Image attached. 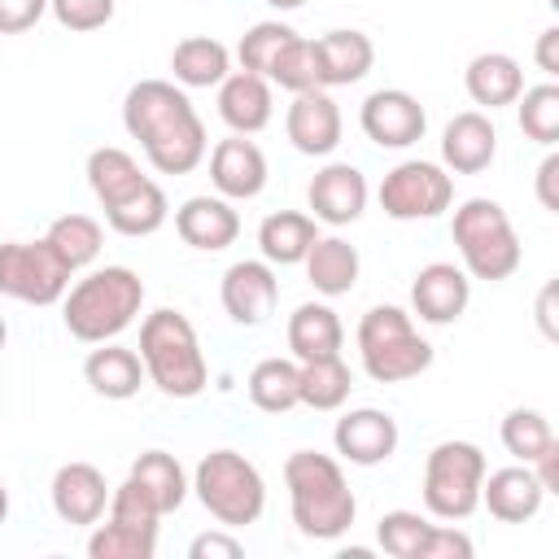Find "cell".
Returning <instances> with one entry per match:
<instances>
[{
	"label": "cell",
	"instance_id": "obj_21",
	"mask_svg": "<svg viewBox=\"0 0 559 559\" xmlns=\"http://www.w3.org/2000/svg\"><path fill=\"white\" fill-rule=\"evenodd\" d=\"M546 502L542 480L533 476L528 463H511L498 472H485L480 480V507L498 520V524H528Z\"/></svg>",
	"mask_w": 559,
	"mask_h": 559
},
{
	"label": "cell",
	"instance_id": "obj_51",
	"mask_svg": "<svg viewBox=\"0 0 559 559\" xmlns=\"http://www.w3.org/2000/svg\"><path fill=\"white\" fill-rule=\"evenodd\" d=\"M9 520V489H4V480H0V524Z\"/></svg>",
	"mask_w": 559,
	"mask_h": 559
},
{
	"label": "cell",
	"instance_id": "obj_16",
	"mask_svg": "<svg viewBox=\"0 0 559 559\" xmlns=\"http://www.w3.org/2000/svg\"><path fill=\"white\" fill-rule=\"evenodd\" d=\"M467 301H472V275L454 262H428L411 280V314H419V323L432 328L459 323Z\"/></svg>",
	"mask_w": 559,
	"mask_h": 559
},
{
	"label": "cell",
	"instance_id": "obj_8",
	"mask_svg": "<svg viewBox=\"0 0 559 559\" xmlns=\"http://www.w3.org/2000/svg\"><path fill=\"white\" fill-rule=\"evenodd\" d=\"M485 472H489V463H485V450L476 441H459V437L437 441L424 459V480H419L424 511L432 520H445V524L467 520L480 507Z\"/></svg>",
	"mask_w": 559,
	"mask_h": 559
},
{
	"label": "cell",
	"instance_id": "obj_28",
	"mask_svg": "<svg viewBox=\"0 0 559 559\" xmlns=\"http://www.w3.org/2000/svg\"><path fill=\"white\" fill-rule=\"evenodd\" d=\"M231 74V48L214 35H183L170 48V79L192 92V87H218Z\"/></svg>",
	"mask_w": 559,
	"mask_h": 559
},
{
	"label": "cell",
	"instance_id": "obj_4",
	"mask_svg": "<svg viewBox=\"0 0 559 559\" xmlns=\"http://www.w3.org/2000/svg\"><path fill=\"white\" fill-rule=\"evenodd\" d=\"M140 362L157 393L166 397H197L210 384V362L201 354V336L183 310L157 306L140 323Z\"/></svg>",
	"mask_w": 559,
	"mask_h": 559
},
{
	"label": "cell",
	"instance_id": "obj_36",
	"mask_svg": "<svg viewBox=\"0 0 559 559\" xmlns=\"http://www.w3.org/2000/svg\"><path fill=\"white\" fill-rule=\"evenodd\" d=\"M515 118L528 140H537L542 148H555L559 144V83L546 79V83L524 87L515 96Z\"/></svg>",
	"mask_w": 559,
	"mask_h": 559
},
{
	"label": "cell",
	"instance_id": "obj_48",
	"mask_svg": "<svg viewBox=\"0 0 559 559\" xmlns=\"http://www.w3.org/2000/svg\"><path fill=\"white\" fill-rule=\"evenodd\" d=\"M533 61H537V70H542L546 79H555V74H559V26H546V31L537 35Z\"/></svg>",
	"mask_w": 559,
	"mask_h": 559
},
{
	"label": "cell",
	"instance_id": "obj_39",
	"mask_svg": "<svg viewBox=\"0 0 559 559\" xmlns=\"http://www.w3.org/2000/svg\"><path fill=\"white\" fill-rule=\"evenodd\" d=\"M266 79H271V87H284V92H310V87H319V52H314V39L293 35L280 48V57L271 61Z\"/></svg>",
	"mask_w": 559,
	"mask_h": 559
},
{
	"label": "cell",
	"instance_id": "obj_18",
	"mask_svg": "<svg viewBox=\"0 0 559 559\" xmlns=\"http://www.w3.org/2000/svg\"><path fill=\"white\" fill-rule=\"evenodd\" d=\"M271 179L266 153L249 135H227L210 148V183L227 201H253Z\"/></svg>",
	"mask_w": 559,
	"mask_h": 559
},
{
	"label": "cell",
	"instance_id": "obj_30",
	"mask_svg": "<svg viewBox=\"0 0 559 559\" xmlns=\"http://www.w3.org/2000/svg\"><path fill=\"white\" fill-rule=\"evenodd\" d=\"M83 175H87V188H92V197H96L100 210L127 201V197L148 179V175L140 170V162H135L127 148H118V144H100V148H92Z\"/></svg>",
	"mask_w": 559,
	"mask_h": 559
},
{
	"label": "cell",
	"instance_id": "obj_34",
	"mask_svg": "<svg viewBox=\"0 0 559 559\" xmlns=\"http://www.w3.org/2000/svg\"><path fill=\"white\" fill-rule=\"evenodd\" d=\"M44 240L52 245V253H57V258H61L70 271H83V266H92V262L100 258V245H105V227H100L92 214H79V210H70V214H57V218L48 223Z\"/></svg>",
	"mask_w": 559,
	"mask_h": 559
},
{
	"label": "cell",
	"instance_id": "obj_22",
	"mask_svg": "<svg viewBox=\"0 0 559 559\" xmlns=\"http://www.w3.org/2000/svg\"><path fill=\"white\" fill-rule=\"evenodd\" d=\"M218 118L231 127V135H258L275 118V92L271 79L253 70H231L218 83Z\"/></svg>",
	"mask_w": 559,
	"mask_h": 559
},
{
	"label": "cell",
	"instance_id": "obj_47",
	"mask_svg": "<svg viewBox=\"0 0 559 559\" xmlns=\"http://www.w3.org/2000/svg\"><path fill=\"white\" fill-rule=\"evenodd\" d=\"M528 467H533V476L542 480L546 498H550V493H559V437H555V441H550V445H546Z\"/></svg>",
	"mask_w": 559,
	"mask_h": 559
},
{
	"label": "cell",
	"instance_id": "obj_33",
	"mask_svg": "<svg viewBox=\"0 0 559 559\" xmlns=\"http://www.w3.org/2000/svg\"><path fill=\"white\" fill-rule=\"evenodd\" d=\"M166 218H170V201H166V188L157 179H144L127 201H118V205L105 210L109 231H118L127 240H140V236L162 231Z\"/></svg>",
	"mask_w": 559,
	"mask_h": 559
},
{
	"label": "cell",
	"instance_id": "obj_7",
	"mask_svg": "<svg viewBox=\"0 0 559 559\" xmlns=\"http://www.w3.org/2000/svg\"><path fill=\"white\" fill-rule=\"evenodd\" d=\"M192 493L210 511V520H218L223 528L258 524L266 511V480L258 463L227 445L201 454V463L192 467Z\"/></svg>",
	"mask_w": 559,
	"mask_h": 559
},
{
	"label": "cell",
	"instance_id": "obj_26",
	"mask_svg": "<svg viewBox=\"0 0 559 559\" xmlns=\"http://www.w3.org/2000/svg\"><path fill=\"white\" fill-rule=\"evenodd\" d=\"M288 354L297 362H310V358H332L341 354L345 345V323L341 314L328 306V301H301L293 314H288Z\"/></svg>",
	"mask_w": 559,
	"mask_h": 559
},
{
	"label": "cell",
	"instance_id": "obj_29",
	"mask_svg": "<svg viewBox=\"0 0 559 559\" xmlns=\"http://www.w3.org/2000/svg\"><path fill=\"white\" fill-rule=\"evenodd\" d=\"M314 240H319V223L306 210H275L258 223V253L271 266H301Z\"/></svg>",
	"mask_w": 559,
	"mask_h": 559
},
{
	"label": "cell",
	"instance_id": "obj_35",
	"mask_svg": "<svg viewBox=\"0 0 559 559\" xmlns=\"http://www.w3.org/2000/svg\"><path fill=\"white\" fill-rule=\"evenodd\" d=\"M349 389H354V371H349V362L341 354L301 362V406L341 411L349 402Z\"/></svg>",
	"mask_w": 559,
	"mask_h": 559
},
{
	"label": "cell",
	"instance_id": "obj_2",
	"mask_svg": "<svg viewBox=\"0 0 559 559\" xmlns=\"http://www.w3.org/2000/svg\"><path fill=\"white\" fill-rule=\"evenodd\" d=\"M284 489H288V511H293V524L301 537L336 542L354 528L358 498H354L336 454L293 450L284 459Z\"/></svg>",
	"mask_w": 559,
	"mask_h": 559
},
{
	"label": "cell",
	"instance_id": "obj_27",
	"mask_svg": "<svg viewBox=\"0 0 559 559\" xmlns=\"http://www.w3.org/2000/svg\"><path fill=\"white\" fill-rule=\"evenodd\" d=\"M301 266H306V280L314 284L319 297H345V293H354V284L362 275L358 249L345 236H323V231L310 245V253L301 258Z\"/></svg>",
	"mask_w": 559,
	"mask_h": 559
},
{
	"label": "cell",
	"instance_id": "obj_52",
	"mask_svg": "<svg viewBox=\"0 0 559 559\" xmlns=\"http://www.w3.org/2000/svg\"><path fill=\"white\" fill-rule=\"evenodd\" d=\"M4 341H9V323H4V314H0V349H4Z\"/></svg>",
	"mask_w": 559,
	"mask_h": 559
},
{
	"label": "cell",
	"instance_id": "obj_17",
	"mask_svg": "<svg viewBox=\"0 0 559 559\" xmlns=\"http://www.w3.org/2000/svg\"><path fill=\"white\" fill-rule=\"evenodd\" d=\"M48 502L57 511L61 524H79V528H92L105 507H109V480L96 463H61L52 472V485H48Z\"/></svg>",
	"mask_w": 559,
	"mask_h": 559
},
{
	"label": "cell",
	"instance_id": "obj_41",
	"mask_svg": "<svg viewBox=\"0 0 559 559\" xmlns=\"http://www.w3.org/2000/svg\"><path fill=\"white\" fill-rule=\"evenodd\" d=\"M87 555L92 559H153L157 555V537L122 528L114 520H96L87 533Z\"/></svg>",
	"mask_w": 559,
	"mask_h": 559
},
{
	"label": "cell",
	"instance_id": "obj_13",
	"mask_svg": "<svg viewBox=\"0 0 559 559\" xmlns=\"http://www.w3.org/2000/svg\"><path fill=\"white\" fill-rule=\"evenodd\" d=\"M367 175L354 166V162H323L314 170V179L306 183V205H310V218L323 223V227H349L362 218L367 210Z\"/></svg>",
	"mask_w": 559,
	"mask_h": 559
},
{
	"label": "cell",
	"instance_id": "obj_31",
	"mask_svg": "<svg viewBox=\"0 0 559 559\" xmlns=\"http://www.w3.org/2000/svg\"><path fill=\"white\" fill-rule=\"evenodd\" d=\"M127 476L148 493V502H153L162 515L179 511L183 498L192 493V476L183 472V463H179L170 450H144V454L131 463Z\"/></svg>",
	"mask_w": 559,
	"mask_h": 559
},
{
	"label": "cell",
	"instance_id": "obj_11",
	"mask_svg": "<svg viewBox=\"0 0 559 559\" xmlns=\"http://www.w3.org/2000/svg\"><path fill=\"white\" fill-rule=\"evenodd\" d=\"M358 127L376 148H411L428 131V109L406 87H376L358 105Z\"/></svg>",
	"mask_w": 559,
	"mask_h": 559
},
{
	"label": "cell",
	"instance_id": "obj_43",
	"mask_svg": "<svg viewBox=\"0 0 559 559\" xmlns=\"http://www.w3.org/2000/svg\"><path fill=\"white\" fill-rule=\"evenodd\" d=\"M240 555H245V542L236 537V528H223V524L188 542V559H240Z\"/></svg>",
	"mask_w": 559,
	"mask_h": 559
},
{
	"label": "cell",
	"instance_id": "obj_9",
	"mask_svg": "<svg viewBox=\"0 0 559 559\" xmlns=\"http://www.w3.org/2000/svg\"><path fill=\"white\" fill-rule=\"evenodd\" d=\"M380 210L397 223H428L437 214H445L454 205V175L441 166V162H428V157H406L397 162L380 188Z\"/></svg>",
	"mask_w": 559,
	"mask_h": 559
},
{
	"label": "cell",
	"instance_id": "obj_19",
	"mask_svg": "<svg viewBox=\"0 0 559 559\" xmlns=\"http://www.w3.org/2000/svg\"><path fill=\"white\" fill-rule=\"evenodd\" d=\"M175 231L197 253H223L240 236V214L218 192H197L175 210Z\"/></svg>",
	"mask_w": 559,
	"mask_h": 559
},
{
	"label": "cell",
	"instance_id": "obj_6",
	"mask_svg": "<svg viewBox=\"0 0 559 559\" xmlns=\"http://www.w3.org/2000/svg\"><path fill=\"white\" fill-rule=\"evenodd\" d=\"M358 362L376 384H406L432 367V345L419 336L415 314L402 306H371L354 332Z\"/></svg>",
	"mask_w": 559,
	"mask_h": 559
},
{
	"label": "cell",
	"instance_id": "obj_38",
	"mask_svg": "<svg viewBox=\"0 0 559 559\" xmlns=\"http://www.w3.org/2000/svg\"><path fill=\"white\" fill-rule=\"evenodd\" d=\"M428 537H432V520L419 511L397 507V511H384L376 520V542L389 559H424Z\"/></svg>",
	"mask_w": 559,
	"mask_h": 559
},
{
	"label": "cell",
	"instance_id": "obj_37",
	"mask_svg": "<svg viewBox=\"0 0 559 559\" xmlns=\"http://www.w3.org/2000/svg\"><path fill=\"white\" fill-rule=\"evenodd\" d=\"M498 437H502V450H507L515 463H533V459L555 441V428H550V419H546L537 406H511V411L502 415Z\"/></svg>",
	"mask_w": 559,
	"mask_h": 559
},
{
	"label": "cell",
	"instance_id": "obj_46",
	"mask_svg": "<svg viewBox=\"0 0 559 559\" xmlns=\"http://www.w3.org/2000/svg\"><path fill=\"white\" fill-rule=\"evenodd\" d=\"M537 201L542 210L559 214V153H546L537 166Z\"/></svg>",
	"mask_w": 559,
	"mask_h": 559
},
{
	"label": "cell",
	"instance_id": "obj_42",
	"mask_svg": "<svg viewBox=\"0 0 559 559\" xmlns=\"http://www.w3.org/2000/svg\"><path fill=\"white\" fill-rule=\"evenodd\" d=\"M48 13L70 35H92L114 22V0H48Z\"/></svg>",
	"mask_w": 559,
	"mask_h": 559
},
{
	"label": "cell",
	"instance_id": "obj_32",
	"mask_svg": "<svg viewBox=\"0 0 559 559\" xmlns=\"http://www.w3.org/2000/svg\"><path fill=\"white\" fill-rule=\"evenodd\" d=\"M245 393L266 415H288L301 406V362L297 358H262L245 376Z\"/></svg>",
	"mask_w": 559,
	"mask_h": 559
},
{
	"label": "cell",
	"instance_id": "obj_24",
	"mask_svg": "<svg viewBox=\"0 0 559 559\" xmlns=\"http://www.w3.org/2000/svg\"><path fill=\"white\" fill-rule=\"evenodd\" d=\"M83 380H87V389H92L96 397H105V402H127V397L140 393V384H144L148 376H144V362H140L135 349H127V345H118V341H100V345L83 358Z\"/></svg>",
	"mask_w": 559,
	"mask_h": 559
},
{
	"label": "cell",
	"instance_id": "obj_3",
	"mask_svg": "<svg viewBox=\"0 0 559 559\" xmlns=\"http://www.w3.org/2000/svg\"><path fill=\"white\" fill-rule=\"evenodd\" d=\"M144 310V280L131 266H96L61 297V323L74 341H118Z\"/></svg>",
	"mask_w": 559,
	"mask_h": 559
},
{
	"label": "cell",
	"instance_id": "obj_23",
	"mask_svg": "<svg viewBox=\"0 0 559 559\" xmlns=\"http://www.w3.org/2000/svg\"><path fill=\"white\" fill-rule=\"evenodd\" d=\"M314 52H319V87H349V83H362L376 66V44L367 31H354V26H336V31H323L314 39Z\"/></svg>",
	"mask_w": 559,
	"mask_h": 559
},
{
	"label": "cell",
	"instance_id": "obj_1",
	"mask_svg": "<svg viewBox=\"0 0 559 559\" xmlns=\"http://www.w3.org/2000/svg\"><path fill=\"white\" fill-rule=\"evenodd\" d=\"M122 127L157 175H188L205 162L210 135L175 79H140L122 96Z\"/></svg>",
	"mask_w": 559,
	"mask_h": 559
},
{
	"label": "cell",
	"instance_id": "obj_25",
	"mask_svg": "<svg viewBox=\"0 0 559 559\" xmlns=\"http://www.w3.org/2000/svg\"><path fill=\"white\" fill-rule=\"evenodd\" d=\"M463 87H467L472 105H480L485 114L507 109L524 92V66L511 52H476L463 70Z\"/></svg>",
	"mask_w": 559,
	"mask_h": 559
},
{
	"label": "cell",
	"instance_id": "obj_14",
	"mask_svg": "<svg viewBox=\"0 0 559 559\" xmlns=\"http://www.w3.org/2000/svg\"><path fill=\"white\" fill-rule=\"evenodd\" d=\"M284 135L301 157H332L345 135V118H341V105L332 100V92L328 87L293 92V105L284 114Z\"/></svg>",
	"mask_w": 559,
	"mask_h": 559
},
{
	"label": "cell",
	"instance_id": "obj_44",
	"mask_svg": "<svg viewBox=\"0 0 559 559\" xmlns=\"http://www.w3.org/2000/svg\"><path fill=\"white\" fill-rule=\"evenodd\" d=\"M472 537L459 524H432V537L424 546V559H472Z\"/></svg>",
	"mask_w": 559,
	"mask_h": 559
},
{
	"label": "cell",
	"instance_id": "obj_12",
	"mask_svg": "<svg viewBox=\"0 0 559 559\" xmlns=\"http://www.w3.org/2000/svg\"><path fill=\"white\" fill-rule=\"evenodd\" d=\"M218 301H223V314L240 328H262L275 306H280V275L266 258H240L223 271V284H218Z\"/></svg>",
	"mask_w": 559,
	"mask_h": 559
},
{
	"label": "cell",
	"instance_id": "obj_5",
	"mask_svg": "<svg viewBox=\"0 0 559 559\" xmlns=\"http://www.w3.org/2000/svg\"><path fill=\"white\" fill-rule=\"evenodd\" d=\"M450 236L459 249V266L472 280L498 284V280H511L524 262V245L515 236V223L493 197H467L450 218Z\"/></svg>",
	"mask_w": 559,
	"mask_h": 559
},
{
	"label": "cell",
	"instance_id": "obj_10",
	"mask_svg": "<svg viewBox=\"0 0 559 559\" xmlns=\"http://www.w3.org/2000/svg\"><path fill=\"white\" fill-rule=\"evenodd\" d=\"M70 275L74 271L52 253L44 236L0 245V297L26 301V306H57L70 288Z\"/></svg>",
	"mask_w": 559,
	"mask_h": 559
},
{
	"label": "cell",
	"instance_id": "obj_49",
	"mask_svg": "<svg viewBox=\"0 0 559 559\" xmlns=\"http://www.w3.org/2000/svg\"><path fill=\"white\" fill-rule=\"evenodd\" d=\"M555 293H559V284H555V280L537 293V328H542V336H546V341H559V323H555Z\"/></svg>",
	"mask_w": 559,
	"mask_h": 559
},
{
	"label": "cell",
	"instance_id": "obj_40",
	"mask_svg": "<svg viewBox=\"0 0 559 559\" xmlns=\"http://www.w3.org/2000/svg\"><path fill=\"white\" fill-rule=\"evenodd\" d=\"M293 35H297V31H293L288 22H280V17L253 22V26L240 35V44H236V61H240V70H253V74H262V79H266L271 61L280 57V48H284Z\"/></svg>",
	"mask_w": 559,
	"mask_h": 559
},
{
	"label": "cell",
	"instance_id": "obj_20",
	"mask_svg": "<svg viewBox=\"0 0 559 559\" xmlns=\"http://www.w3.org/2000/svg\"><path fill=\"white\" fill-rule=\"evenodd\" d=\"M498 157V127L485 109H463L441 131V166L450 175H480Z\"/></svg>",
	"mask_w": 559,
	"mask_h": 559
},
{
	"label": "cell",
	"instance_id": "obj_15",
	"mask_svg": "<svg viewBox=\"0 0 559 559\" xmlns=\"http://www.w3.org/2000/svg\"><path fill=\"white\" fill-rule=\"evenodd\" d=\"M397 441H402L397 419L389 411H380V406H354L332 428L336 454L345 463H354V467H380V463H389L397 454Z\"/></svg>",
	"mask_w": 559,
	"mask_h": 559
},
{
	"label": "cell",
	"instance_id": "obj_50",
	"mask_svg": "<svg viewBox=\"0 0 559 559\" xmlns=\"http://www.w3.org/2000/svg\"><path fill=\"white\" fill-rule=\"evenodd\" d=\"M266 4H271V9H280V13H293V9H301L306 0H266Z\"/></svg>",
	"mask_w": 559,
	"mask_h": 559
},
{
	"label": "cell",
	"instance_id": "obj_45",
	"mask_svg": "<svg viewBox=\"0 0 559 559\" xmlns=\"http://www.w3.org/2000/svg\"><path fill=\"white\" fill-rule=\"evenodd\" d=\"M48 13V0H0V35H22Z\"/></svg>",
	"mask_w": 559,
	"mask_h": 559
}]
</instances>
